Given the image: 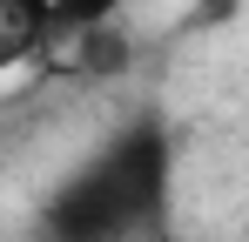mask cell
Instances as JSON below:
<instances>
[{"label":"cell","instance_id":"cell-1","mask_svg":"<svg viewBox=\"0 0 249 242\" xmlns=\"http://www.w3.org/2000/svg\"><path fill=\"white\" fill-rule=\"evenodd\" d=\"M168 135L155 121L122 128L81 175H68L41 208V242H135L162 229Z\"/></svg>","mask_w":249,"mask_h":242},{"label":"cell","instance_id":"cell-2","mask_svg":"<svg viewBox=\"0 0 249 242\" xmlns=\"http://www.w3.org/2000/svg\"><path fill=\"white\" fill-rule=\"evenodd\" d=\"M54 40V0H0V68L34 61Z\"/></svg>","mask_w":249,"mask_h":242},{"label":"cell","instance_id":"cell-3","mask_svg":"<svg viewBox=\"0 0 249 242\" xmlns=\"http://www.w3.org/2000/svg\"><path fill=\"white\" fill-rule=\"evenodd\" d=\"M128 0H54V34H88V27H108Z\"/></svg>","mask_w":249,"mask_h":242},{"label":"cell","instance_id":"cell-4","mask_svg":"<svg viewBox=\"0 0 249 242\" xmlns=\"http://www.w3.org/2000/svg\"><path fill=\"white\" fill-rule=\"evenodd\" d=\"M148 242H175V236H168V229H155V236H148Z\"/></svg>","mask_w":249,"mask_h":242}]
</instances>
